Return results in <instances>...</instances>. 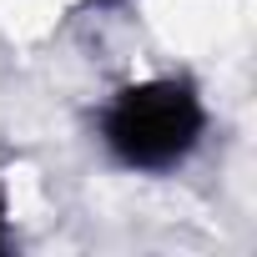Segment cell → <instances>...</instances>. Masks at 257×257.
Listing matches in <instances>:
<instances>
[{"instance_id": "cell-1", "label": "cell", "mask_w": 257, "mask_h": 257, "mask_svg": "<svg viewBox=\"0 0 257 257\" xmlns=\"http://www.w3.org/2000/svg\"><path fill=\"white\" fill-rule=\"evenodd\" d=\"M207 101L187 76H147L121 86L96 111V142L126 172L162 177L192 162L207 142Z\"/></svg>"}, {"instance_id": "cell-2", "label": "cell", "mask_w": 257, "mask_h": 257, "mask_svg": "<svg viewBox=\"0 0 257 257\" xmlns=\"http://www.w3.org/2000/svg\"><path fill=\"white\" fill-rule=\"evenodd\" d=\"M0 247H6V207H0Z\"/></svg>"}]
</instances>
